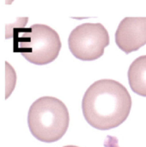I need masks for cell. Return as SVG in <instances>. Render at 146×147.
<instances>
[{
  "mask_svg": "<svg viewBox=\"0 0 146 147\" xmlns=\"http://www.w3.org/2000/svg\"><path fill=\"white\" fill-rule=\"evenodd\" d=\"M132 97L116 80L101 79L92 84L83 97L84 119L94 128L109 130L120 126L129 116Z\"/></svg>",
  "mask_w": 146,
  "mask_h": 147,
  "instance_id": "6da1fadb",
  "label": "cell"
},
{
  "mask_svg": "<svg viewBox=\"0 0 146 147\" xmlns=\"http://www.w3.org/2000/svg\"><path fill=\"white\" fill-rule=\"evenodd\" d=\"M70 115L65 103L52 96H43L30 106L28 125L32 135L38 140L52 143L67 132Z\"/></svg>",
  "mask_w": 146,
  "mask_h": 147,
  "instance_id": "7a4b0ae2",
  "label": "cell"
},
{
  "mask_svg": "<svg viewBox=\"0 0 146 147\" xmlns=\"http://www.w3.org/2000/svg\"><path fill=\"white\" fill-rule=\"evenodd\" d=\"M13 30L14 52L20 53L28 62L44 65L54 61L62 43L59 34L45 24H34L28 28Z\"/></svg>",
  "mask_w": 146,
  "mask_h": 147,
  "instance_id": "3957f363",
  "label": "cell"
},
{
  "mask_svg": "<svg viewBox=\"0 0 146 147\" xmlns=\"http://www.w3.org/2000/svg\"><path fill=\"white\" fill-rule=\"evenodd\" d=\"M109 43L108 32L102 23H83L71 32L68 39L71 53L83 61L101 58Z\"/></svg>",
  "mask_w": 146,
  "mask_h": 147,
  "instance_id": "277c9868",
  "label": "cell"
},
{
  "mask_svg": "<svg viewBox=\"0 0 146 147\" xmlns=\"http://www.w3.org/2000/svg\"><path fill=\"white\" fill-rule=\"evenodd\" d=\"M115 42L126 54L146 45V17H125L115 32Z\"/></svg>",
  "mask_w": 146,
  "mask_h": 147,
  "instance_id": "5b68a950",
  "label": "cell"
},
{
  "mask_svg": "<svg viewBox=\"0 0 146 147\" xmlns=\"http://www.w3.org/2000/svg\"><path fill=\"white\" fill-rule=\"evenodd\" d=\"M127 76L133 91L146 97V55L140 56L133 61L128 69Z\"/></svg>",
  "mask_w": 146,
  "mask_h": 147,
  "instance_id": "8992f818",
  "label": "cell"
},
{
  "mask_svg": "<svg viewBox=\"0 0 146 147\" xmlns=\"http://www.w3.org/2000/svg\"><path fill=\"white\" fill-rule=\"evenodd\" d=\"M64 147H78V146H64Z\"/></svg>",
  "mask_w": 146,
  "mask_h": 147,
  "instance_id": "52a82bcc",
  "label": "cell"
}]
</instances>
